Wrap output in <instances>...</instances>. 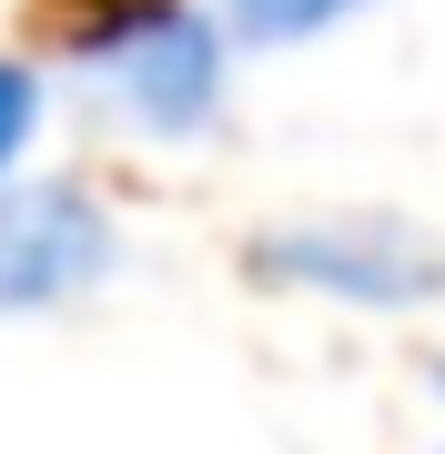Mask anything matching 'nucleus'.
<instances>
[{"label": "nucleus", "instance_id": "2", "mask_svg": "<svg viewBox=\"0 0 445 454\" xmlns=\"http://www.w3.org/2000/svg\"><path fill=\"white\" fill-rule=\"evenodd\" d=\"M122 232L82 182H31L0 192V313H51L82 303L91 283H112Z\"/></svg>", "mask_w": 445, "mask_h": 454}, {"label": "nucleus", "instance_id": "3", "mask_svg": "<svg viewBox=\"0 0 445 454\" xmlns=\"http://www.w3.org/2000/svg\"><path fill=\"white\" fill-rule=\"evenodd\" d=\"M264 273L304 283V293H334V303H364V313H415V303L445 293V262L415 243L405 223H304V232H274Z\"/></svg>", "mask_w": 445, "mask_h": 454}, {"label": "nucleus", "instance_id": "5", "mask_svg": "<svg viewBox=\"0 0 445 454\" xmlns=\"http://www.w3.org/2000/svg\"><path fill=\"white\" fill-rule=\"evenodd\" d=\"M31 131H41V71L0 51V192H11V162L31 152Z\"/></svg>", "mask_w": 445, "mask_h": 454}, {"label": "nucleus", "instance_id": "1", "mask_svg": "<svg viewBox=\"0 0 445 454\" xmlns=\"http://www.w3.org/2000/svg\"><path fill=\"white\" fill-rule=\"evenodd\" d=\"M223 51L233 31L193 0H91L71 71H82L91 112H112L142 142H182L223 112Z\"/></svg>", "mask_w": 445, "mask_h": 454}, {"label": "nucleus", "instance_id": "4", "mask_svg": "<svg viewBox=\"0 0 445 454\" xmlns=\"http://www.w3.org/2000/svg\"><path fill=\"white\" fill-rule=\"evenodd\" d=\"M364 0H223V31L233 41H324L334 20H354Z\"/></svg>", "mask_w": 445, "mask_h": 454}]
</instances>
